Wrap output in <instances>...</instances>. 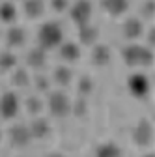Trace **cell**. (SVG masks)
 Segmentation results:
<instances>
[{"mask_svg":"<svg viewBox=\"0 0 155 157\" xmlns=\"http://www.w3.org/2000/svg\"><path fill=\"white\" fill-rule=\"evenodd\" d=\"M56 52H58L60 62L66 64V66L77 64V62L82 58V47L77 43V41H71V39H64V41L58 45Z\"/></svg>","mask_w":155,"mask_h":157,"instance_id":"cell-11","label":"cell"},{"mask_svg":"<svg viewBox=\"0 0 155 157\" xmlns=\"http://www.w3.org/2000/svg\"><path fill=\"white\" fill-rule=\"evenodd\" d=\"M9 82L15 90H25V88H30L32 86V73L28 67H15L11 73H9Z\"/></svg>","mask_w":155,"mask_h":157,"instance_id":"cell-19","label":"cell"},{"mask_svg":"<svg viewBox=\"0 0 155 157\" xmlns=\"http://www.w3.org/2000/svg\"><path fill=\"white\" fill-rule=\"evenodd\" d=\"M17 66H19V58L15 51L11 49L0 51V73H11Z\"/></svg>","mask_w":155,"mask_h":157,"instance_id":"cell-24","label":"cell"},{"mask_svg":"<svg viewBox=\"0 0 155 157\" xmlns=\"http://www.w3.org/2000/svg\"><path fill=\"white\" fill-rule=\"evenodd\" d=\"M69 4H71V0H49V2H47V6L54 13H67Z\"/></svg>","mask_w":155,"mask_h":157,"instance_id":"cell-27","label":"cell"},{"mask_svg":"<svg viewBox=\"0 0 155 157\" xmlns=\"http://www.w3.org/2000/svg\"><path fill=\"white\" fill-rule=\"evenodd\" d=\"M95 90V78L92 75H81L77 78V94L81 97H88L92 95Z\"/></svg>","mask_w":155,"mask_h":157,"instance_id":"cell-25","label":"cell"},{"mask_svg":"<svg viewBox=\"0 0 155 157\" xmlns=\"http://www.w3.org/2000/svg\"><path fill=\"white\" fill-rule=\"evenodd\" d=\"M23 109V99L15 90H6L0 94V118L2 120H15Z\"/></svg>","mask_w":155,"mask_h":157,"instance_id":"cell-5","label":"cell"},{"mask_svg":"<svg viewBox=\"0 0 155 157\" xmlns=\"http://www.w3.org/2000/svg\"><path fill=\"white\" fill-rule=\"evenodd\" d=\"M51 81H52L54 86L62 88V90L67 88V86H71L73 81H75V73H73L71 66H66V64L54 66L52 67V73H51Z\"/></svg>","mask_w":155,"mask_h":157,"instance_id":"cell-16","label":"cell"},{"mask_svg":"<svg viewBox=\"0 0 155 157\" xmlns=\"http://www.w3.org/2000/svg\"><path fill=\"white\" fill-rule=\"evenodd\" d=\"M21 2H23V0H21Z\"/></svg>","mask_w":155,"mask_h":157,"instance_id":"cell-32","label":"cell"},{"mask_svg":"<svg viewBox=\"0 0 155 157\" xmlns=\"http://www.w3.org/2000/svg\"><path fill=\"white\" fill-rule=\"evenodd\" d=\"M45 157H66V155H64L62 151H49Z\"/></svg>","mask_w":155,"mask_h":157,"instance_id":"cell-28","label":"cell"},{"mask_svg":"<svg viewBox=\"0 0 155 157\" xmlns=\"http://www.w3.org/2000/svg\"><path fill=\"white\" fill-rule=\"evenodd\" d=\"M19 19V8L13 0H2L0 2V23L2 25H15Z\"/></svg>","mask_w":155,"mask_h":157,"instance_id":"cell-21","label":"cell"},{"mask_svg":"<svg viewBox=\"0 0 155 157\" xmlns=\"http://www.w3.org/2000/svg\"><path fill=\"white\" fill-rule=\"evenodd\" d=\"M138 17L144 23L153 21V17H155V0H142L140 6H138Z\"/></svg>","mask_w":155,"mask_h":157,"instance_id":"cell-26","label":"cell"},{"mask_svg":"<svg viewBox=\"0 0 155 157\" xmlns=\"http://www.w3.org/2000/svg\"><path fill=\"white\" fill-rule=\"evenodd\" d=\"M32 88L36 90V94L47 95L52 90L51 75H47L45 71H36V73H32Z\"/></svg>","mask_w":155,"mask_h":157,"instance_id":"cell-23","label":"cell"},{"mask_svg":"<svg viewBox=\"0 0 155 157\" xmlns=\"http://www.w3.org/2000/svg\"><path fill=\"white\" fill-rule=\"evenodd\" d=\"M23 109H25V112L30 118L40 116L45 110V99L40 94H30V95H26L25 99H23Z\"/></svg>","mask_w":155,"mask_h":157,"instance_id":"cell-20","label":"cell"},{"mask_svg":"<svg viewBox=\"0 0 155 157\" xmlns=\"http://www.w3.org/2000/svg\"><path fill=\"white\" fill-rule=\"evenodd\" d=\"M66 39V32H64V26L62 23L58 21H45L40 25L37 28V34H36V45H40L41 49L45 51H56L58 45Z\"/></svg>","mask_w":155,"mask_h":157,"instance_id":"cell-2","label":"cell"},{"mask_svg":"<svg viewBox=\"0 0 155 157\" xmlns=\"http://www.w3.org/2000/svg\"><path fill=\"white\" fill-rule=\"evenodd\" d=\"M146 32V23L138 15H129L125 17L122 25H120V36L125 39L127 43H133V41H140L142 36Z\"/></svg>","mask_w":155,"mask_h":157,"instance_id":"cell-8","label":"cell"},{"mask_svg":"<svg viewBox=\"0 0 155 157\" xmlns=\"http://www.w3.org/2000/svg\"><path fill=\"white\" fill-rule=\"evenodd\" d=\"M2 136H4V135H2V129H0V142H2Z\"/></svg>","mask_w":155,"mask_h":157,"instance_id":"cell-30","label":"cell"},{"mask_svg":"<svg viewBox=\"0 0 155 157\" xmlns=\"http://www.w3.org/2000/svg\"><path fill=\"white\" fill-rule=\"evenodd\" d=\"M8 142L15 150H25V148H28L34 142L32 140V135H30V129H28V124H25V122H15V124H11L9 129H8Z\"/></svg>","mask_w":155,"mask_h":157,"instance_id":"cell-9","label":"cell"},{"mask_svg":"<svg viewBox=\"0 0 155 157\" xmlns=\"http://www.w3.org/2000/svg\"><path fill=\"white\" fill-rule=\"evenodd\" d=\"M93 157H123V150L114 140H105V142H99L95 146Z\"/></svg>","mask_w":155,"mask_h":157,"instance_id":"cell-22","label":"cell"},{"mask_svg":"<svg viewBox=\"0 0 155 157\" xmlns=\"http://www.w3.org/2000/svg\"><path fill=\"white\" fill-rule=\"evenodd\" d=\"M99 8L112 19H122L131 8L129 0H99Z\"/></svg>","mask_w":155,"mask_h":157,"instance_id":"cell-17","label":"cell"},{"mask_svg":"<svg viewBox=\"0 0 155 157\" xmlns=\"http://www.w3.org/2000/svg\"><path fill=\"white\" fill-rule=\"evenodd\" d=\"M131 142L140 150H149L153 146V122L149 118L142 116L137 120L131 129Z\"/></svg>","mask_w":155,"mask_h":157,"instance_id":"cell-4","label":"cell"},{"mask_svg":"<svg viewBox=\"0 0 155 157\" xmlns=\"http://www.w3.org/2000/svg\"><path fill=\"white\" fill-rule=\"evenodd\" d=\"M99 36H101L99 26L93 25V23L77 26V43H79L81 47H93L99 41Z\"/></svg>","mask_w":155,"mask_h":157,"instance_id":"cell-15","label":"cell"},{"mask_svg":"<svg viewBox=\"0 0 155 157\" xmlns=\"http://www.w3.org/2000/svg\"><path fill=\"white\" fill-rule=\"evenodd\" d=\"M0 36H2V32H0Z\"/></svg>","mask_w":155,"mask_h":157,"instance_id":"cell-31","label":"cell"},{"mask_svg":"<svg viewBox=\"0 0 155 157\" xmlns=\"http://www.w3.org/2000/svg\"><path fill=\"white\" fill-rule=\"evenodd\" d=\"M25 67H28L30 71H45L47 64H49V51L41 49L40 45H34L26 51L25 54Z\"/></svg>","mask_w":155,"mask_h":157,"instance_id":"cell-10","label":"cell"},{"mask_svg":"<svg viewBox=\"0 0 155 157\" xmlns=\"http://www.w3.org/2000/svg\"><path fill=\"white\" fill-rule=\"evenodd\" d=\"M28 41V32L26 28H23L21 25H9L4 32V43L6 49L17 51V49H23Z\"/></svg>","mask_w":155,"mask_h":157,"instance_id":"cell-12","label":"cell"},{"mask_svg":"<svg viewBox=\"0 0 155 157\" xmlns=\"http://www.w3.org/2000/svg\"><path fill=\"white\" fill-rule=\"evenodd\" d=\"M112 58H114V52L110 49V45L107 43H101L97 41L93 47H90V64L93 67H107L112 64Z\"/></svg>","mask_w":155,"mask_h":157,"instance_id":"cell-13","label":"cell"},{"mask_svg":"<svg viewBox=\"0 0 155 157\" xmlns=\"http://www.w3.org/2000/svg\"><path fill=\"white\" fill-rule=\"evenodd\" d=\"M67 15H69V21L75 26H82V25L92 23V19H93V4H92V0H73V2L69 4Z\"/></svg>","mask_w":155,"mask_h":157,"instance_id":"cell-7","label":"cell"},{"mask_svg":"<svg viewBox=\"0 0 155 157\" xmlns=\"http://www.w3.org/2000/svg\"><path fill=\"white\" fill-rule=\"evenodd\" d=\"M21 11L28 21H40L47 11V0H23Z\"/></svg>","mask_w":155,"mask_h":157,"instance_id":"cell-18","label":"cell"},{"mask_svg":"<svg viewBox=\"0 0 155 157\" xmlns=\"http://www.w3.org/2000/svg\"><path fill=\"white\" fill-rule=\"evenodd\" d=\"M140 157H155V153H153V150L149 148V150H144V153H142Z\"/></svg>","mask_w":155,"mask_h":157,"instance_id":"cell-29","label":"cell"},{"mask_svg":"<svg viewBox=\"0 0 155 157\" xmlns=\"http://www.w3.org/2000/svg\"><path fill=\"white\" fill-rule=\"evenodd\" d=\"M26 124H28V129H30V135H32V140H47L52 135L51 120L41 116V114L30 118V122H26Z\"/></svg>","mask_w":155,"mask_h":157,"instance_id":"cell-14","label":"cell"},{"mask_svg":"<svg viewBox=\"0 0 155 157\" xmlns=\"http://www.w3.org/2000/svg\"><path fill=\"white\" fill-rule=\"evenodd\" d=\"M127 92L134 97V99H146L151 92V81L148 73L144 71H133L129 77H127Z\"/></svg>","mask_w":155,"mask_h":157,"instance_id":"cell-6","label":"cell"},{"mask_svg":"<svg viewBox=\"0 0 155 157\" xmlns=\"http://www.w3.org/2000/svg\"><path fill=\"white\" fill-rule=\"evenodd\" d=\"M120 58L127 67H131L134 71H144L153 66L155 52L151 47H148L140 41H133V43H125L120 49Z\"/></svg>","mask_w":155,"mask_h":157,"instance_id":"cell-1","label":"cell"},{"mask_svg":"<svg viewBox=\"0 0 155 157\" xmlns=\"http://www.w3.org/2000/svg\"><path fill=\"white\" fill-rule=\"evenodd\" d=\"M71 105H73V99L62 88L51 90L45 97V109L52 118H67L71 114Z\"/></svg>","mask_w":155,"mask_h":157,"instance_id":"cell-3","label":"cell"}]
</instances>
